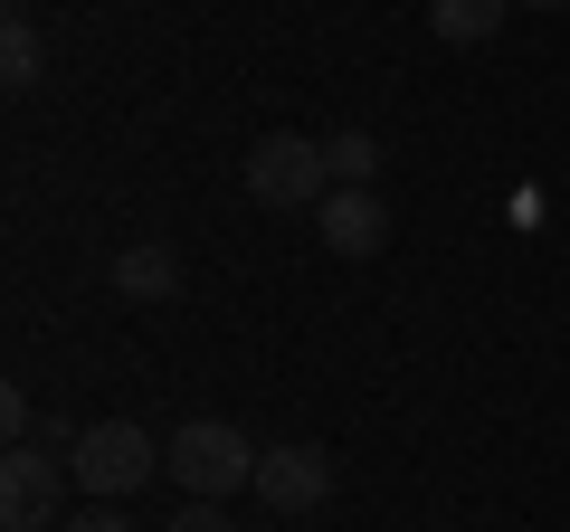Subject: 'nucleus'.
<instances>
[{"mask_svg":"<svg viewBox=\"0 0 570 532\" xmlns=\"http://www.w3.org/2000/svg\"><path fill=\"white\" fill-rule=\"evenodd\" d=\"M115 295L124 305H171V295H181V257H171L163 238H134L115 257Z\"/></svg>","mask_w":570,"mask_h":532,"instance_id":"obj_7","label":"nucleus"},{"mask_svg":"<svg viewBox=\"0 0 570 532\" xmlns=\"http://www.w3.org/2000/svg\"><path fill=\"white\" fill-rule=\"evenodd\" d=\"M276 532H285V523H276Z\"/></svg>","mask_w":570,"mask_h":532,"instance_id":"obj_16","label":"nucleus"},{"mask_svg":"<svg viewBox=\"0 0 570 532\" xmlns=\"http://www.w3.org/2000/svg\"><path fill=\"white\" fill-rule=\"evenodd\" d=\"M67 466H77V485L96 494V504H124V494H142L153 475H163V447H153L134 418H96V428H77Z\"/></svg>","mask_w":570,"mask_h":532,"instance_id":"obj_2","label":"nucleus"},{"mask_svg":"<svg viewBox=\"0 0 570 532\" xmlns=\"http://www.w3.org/2000/svg\"><path fill=\"white\" fill-rule=\"evenodd\" d=\"M324 494H333V447L295 437V447H266L257 456V504L276 513V523H285V513H314Z\"/></svg>","mask_w":570,"mask_h":532,"instance_id":"obj_5","label":"nucleus"},{"mask_svg":"<svg viewBox=\"0 0 570 532\" xmlns=\"http://www.w3.org/2000/svg\"><path fill=\"white\" fill-rule=\"evenodd\" d=\"M523 10H570V0H523Z\"/></svg>","mask_w":570,"mask_h":532,"instance_id":"obj_14","label":"nucleus"},{"mask_svg":"<svg viewBox=\"0 0 570 532\" xmlns=\"http://www.w3.org/2000/svg\"><path fill=\"white\" fill-rule=\"evenodd\" d=\"M0 428H10V447H29V428H39V410H29V390H0Z\"/></svg>","mask_w":570,"mask_h":532,"instance_id":"obj_11","label":"nucleus"},{"mask_svg":"<svg viewBox=\"0 0 570 532\" xmlns=\"http://www.w3.org/2000/svg\"><path fill=\"white\" fill-rule=\"evenodd\" d=\"M39 77H48V39H39V20H29V10H10V29H0V86H10V96H29Z\"/></svg>","mask_w":570,"mask_h":532,"instance_id":"obj_8","label":"nucleus"},{"mask_svg":"<svg viewBox=\"0 0 570 532\" xmlns=\"http://www.w3.org/2000/svg\"><path fill=\"white\" fill-rule=\"evenodd\" d=\"M324 162H333V190H371V171H381V144L352 124V134H324Z\"/></svg>","mask_w":570,"mask_h":532,"instance_id":"obj_10","label":"nucleus"},{"mask_svg":"<svg viewBox=\"0 0 570 532\" xmlns=\"http://www.w3.org/2000/svg\"><path fill=\"white\" fill-rule=\"evenodd\" d=\"M58 532H134V523H124V513L115 504H86V513H67V523Z\"/></svg>","mask_w":570,"mask_h":532,"instance_id":"obj_13","label":"nucleus"},{"mask_svg":"<svg viewBox=\"0 0 570 532\" xmlns=\"http://www.w3.org/2000/svg\"><path fill=\"white\" fill-rule=\"evenodd\" d=\"M10 10H29V0H10Z\"/></svg>","mask_w":570,"mask_h":532,"instance_id":"obj_15","label":"nucleus"},{"mask_svg":"<svg viewBox=\"0 0 570 532\" xmlns=\"http://www.w3.org/2000/svg\"><path fill=\"white\" fill-rule=\"evenodd\" d=\"M314 228H324L333 257H381V247H390V209H381V190H333V200L314 209Z\"/></svg>","mask_w":570,"mask_h":532,"instance_id":"obj_6","label":"nucleus"},{"mask_svg":"<svg viewBox=\"0 0 570 532\" xmlns=\"http://www.w3.org/2000/svg\"><path fill=\"white\" fill-rule=\"evenodd\" d=\"M247 200L266 209H324L333 200V162L314 134H266V144H247Z\"/></svg>","mask_w":570,"mask_h":532,"instance_id":"obj_3","label":"nucleus"},{"mask_svg":"<svg viewBox=\"0 0 570 532\" xmlns=\"http://www.w3.org/2000/svg\"><path fill=\"white\" fill-rule=\"evenodd\" d=\"M257 456L266 447H247L228 418H190V428L163 447V475L190 494V504H228V494H257Z\"/></svg>","mask_w":570,"mask_h":532,"instance_id":"obj_1","label":"nucleus"},{"mask_svg":"<svg viewBox=\"0 0 570 532\" xmlns=\"http://www.w3.org/2000/svg\"><path fill=\"white\" fill-rule=\"evenodd\" d=\"M171 532H238V523H228L219 504H181V513H171Z\"/></svg>","mask_w":570,"mask_h":532,"instance_id":"obj_12","label":"nucleus"},{"mask_svg":"<svg viewBox=\"0 0 570 532\" xmlns=\"http://www.w3.org/2000/svg\"><path fill=\"white\" fill-rule=\"evenodd\" d=\"M504 10H513V0H428V29H438L448 48H475V39L504 29Z\"/></svg>","mask_w":570,"mask_h":532,"instance_id":"obj_9","label":"nucleus"},{"mask_svg":"<svg viewBox=\"0 0 570 532\" xmlns=\"http://www.w3.org/2000/svg\"><path fill=\"white\" fill-rule=\"evenodd\" d=\"M77 485V466H67V447H48V437H29V447L0 456V523L10 532H58V494Z\"/></svg>","mask_w":570,"mask_h":532,"instance_id":"obj_4","label":"nucleus"}]
</instances>
